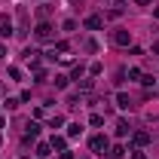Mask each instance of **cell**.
Returning <instances> with one entry per match:
<instances>
[{
  "instance_id": "cell-12",
  "label": "cell",
  "mask_w": 159,
  "mask_h": 159,
  "mask_svg": "<svg viewBox=\"0 0 159 159\" xmlns=\"http://www.w3.org/2000/svg\"><path fill=\"white\" fill-rule=\"evenodd\" d=\"M80 132H83V129H80V125H67V135H70V138H77Z\"/></svg>"
},
{
  "instance_id": "cell-14",
  "label": "cell",
  "mask_w": 159,
  "mask_h": 159,
  "mask_svg": "<svg viewBox=\"0 0 159 159\" xmlns=\"http://www.w3.org/2000/svg\"><path fill=\"white\" fill-rule=\"evenodd\" d=\"M52 147H58V150H64V138H58V135H55V138H52Z\"/></svg>"
},
{
  "instance_id": "cell-8",
  "label": "cell",
  "mask_w": 159,
  "mask_h": 159,
  "mask_svg": "<svg viewBox=\"0 0 159 159\" xmlns=\"http://www.w3.org/2000/svg\"><path fill=\"white\" fill-rule=\"evenodd\" d=\"M49 12H52V6H49V3H43V6L37 9V16H40V19H49Z\"/></svg>"
},
{
  "instance_id": "cell-3",
  "label": "cell",
  "mask_w": 159,
  "mask_h": 159,
  "mask_svg": "<svg viewBox=\"0 0 159 159\" xmlns=\"http://www.w3.org/2000/svg\"><path fill=\"white\" fill-rule=\"evenodd\" d=\"M101 25H104V19H101V16H89V19H86V28H89V31H98Z\"/></svg>"
},
{
  "instance_id": "cell-10",
  "label": "cell",
  "mask_w": 159,
  "mask_h": 159,
  "mask_svg": "<svg viewBox=\"0 0 159 159\" xmlns=\"http://www.w3.org/2000/svg\"><path fill=\"white\" fill-rule=\"evenodd\" d=\"M49 150H52V144H40V147H37V156H49Z\"/></svg>"
},
{
  "instance_id": "cell-2",
  "label": "cell",
  "mask_w": 159,
  "mask_h": 159,
  "mask_svg": "<svg viewBox=\"0 0 159 159\" xmlns=\"http://www.w3.org/2000/svg\"><path fill=\"white\" fill-rule=\"evenodd\" d=\"M52 37H55V34H52V28H49V25L43 21V25L37 28V40H52Z\"/></svg>"
},
{
  "instance_id": "cell-4",
  "label": "cell",
  "mask_w": 159,
  "mask_h": 159,
  "mask_svg": "<svg viewBox=\"0 0 159 159\" xmlns=\"http://www.w3.org/2000/svg\"><path fill=\"white\" fill-rule=\"evenodd\" d=\"M0 37H3V40L12 37V25H9V19H6V16H3V25H0Z\"/></svg>"
},
{
  "instance_id": "cell-6",
  "label": "cell",
  "mask_w": 159,
  "mask_h": 159,
  "mask_svg": "<svg viewBox=\"0 0 159 159\" xmlns=\"http://www.w3.org/2000/svg\"><path fill=\"white\" fill-rule=\"evenodd\" d=\"M104 147H107V138H92V150H95V153H101V150H104Z\"/></svg>"
},
{
  "instance_id": "cell-1",
  "label": "cell",
  "mask_w": 159,
  "mask_h": 159,
  "mask_svg": "<svg viewBox=\"0 0 159 159\" xmlns=\"http://www.w3.org/2000/svg\"><path fill=\"white\" fill-rule=\"evenodd\" d=\"M113 43H116V46H129V43H132V34H129V31H116V34H113Z\"/></svg>"
},
{
  "instance_id": "cell-17",
  "label": "cell",
  "mask_w": 159,
  "mask_h": 159,
  "mask_svg": "<svg viewBox=\"0 0 159 159\" xmlns=\"http://www.w3.org/2000/svg\"><path fill=\"white\" fill-rule=\"evenodd\" d=\"M3 125H6V119H3V116H0V129H3Z\"/></svg>"
},
{
  "instance_id": "cell-11",
  "label": "cell",
  "mask_w": 159,
  "mask_h": 159,
  "mask_svg": "<svg viewBox=\"0 0 159 159\" xmlns=\"http://www.w3.org/2000/svg\"><path fill=\"white\" fill-rule=\"evenodd\" d=\"M116 104H119V107H129L132 101H129V95H116Z\"/></svg>"
},
{
  "instance_id": "cell-7",
  "label": "cell",
  "mask_w": 159,
  "mask_h": 159,
  "mask_svg": "<svg viewBox=\"0 0 159 159\" xmlns=\"http://www.w3.org/2000/svg\"><path fill=\"white\" fill-rule=\"evenodd\" d=\"M147 141H150V135H147V132H135V144H138V147H144Z\"/></svg>"
},
{
  "instance_id": "cell-16",
  "label": "cell",
  "mask_w": 159,
  "mask_h": 159,
  "mask_svg": "<svg viewBox=\"0 0 159 159\" xmlns=\"http://www.w3.org/2000/svg\"><path fill=\"white\" fill-rule=\"evenodd\" d=\"M135 3H138V6H147V3H150V0H135Z\"/></svg>"
},
{
  "instance_id": "cell-13",
  "label": "cell",
  "mask_w": 159,
  "mask_h": 159,
  "mask_svg": "<svg viewBox=\"0 0 159 159\" xmlns=\"http://www.w3.org/2000/svg\"><path fill=\"white\" fill-rule=\"evenodd\" d=\"M67 86V77H55V89H64Z\"/></svg>"
},
{
  "instance_id": "cell-9",
  "label": "cell",
  "mask_w": 159,
  "mask_h": 159,
  "mask_svg": "<svg viewBox=\"0 0 159 159\" xmlns=\"http://www.w3.org/2000/svg\"><path fill=\"white\" fill-rule=\"evenodd\" d=\"M116 135H129V122H125V119L116 122Z\"/></svg>"
},
{
  "instance_id": "cell-18",
  "label": "cell",
  "mask_w": 159,
  "mask_h": 159,
  "mask_svg": "<svg viewBox=\"0 0 159 159\" xmlns=\"http://www.w3.org/2000/svg\"><path fill=\"white\" fill-rule=\"evenodd\" d=\"M3 52H6V49H3V46H0V58H3Z\"/></svg>"
},
{
  "instance_id": "cell-5",
  "label": "cell",
  "mask_w": 159,
  "mask_h": 159,
  "mask_svg": "<svg viewBox=\"0 0 159 159\" xmlns=\"http://www.w3.org/2000/svg\"><path fill=\"white\" fill-rule=\"evenodd\" d=\"M37 135H40V125H37V122H28V132H25V141L37 138Z\"/></svg>"
},
{
  "instance_id": "cell-15",
  "label": "cell",
  "mask_w": 159,
  "mask_h": 159,
  "mask_svg": "<svg viewBox=\"0 0 159 159\" xmlns=\"http://www.w3.org/2000/svg\"><path fill=\"white\" fill-rule=\"evenodd\" d=\"M132 159H147V156H144V153H141V150H138V153H135V156H132Z\"/></svg>"
}]
</instances>
